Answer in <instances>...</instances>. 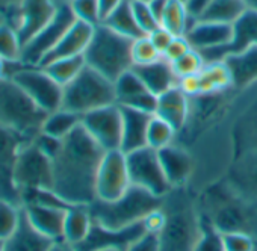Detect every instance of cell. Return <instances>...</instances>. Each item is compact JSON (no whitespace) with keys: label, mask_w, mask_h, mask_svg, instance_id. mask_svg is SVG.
<instances>
[{"label":"cell","mask_w":257,"mask_h":251,"mask_svg":"<svg viewBox=\"0 0 257 251\" xmlns=\"http://www.w3.org/2000/svg\"><path fill=\"white\" fill-rule=\"evenodd\" d=\"M224 180L237 195L257 206V153L236 155L224 174Z\"/></svg>","instance_id":"obj_18"},{"label":"cell","mask_w":257,"mask_h":251,"mask_svg":"<svg viewBox=\"0 0 257 251\" xmlns=\"http://www.w3.org/2000/svg\"><path fill=\"white\" fill-rule=\"evenodd\" d=\"M55 240L41 234L28 219L23 207L19 227L5 240V251H49Z\"/></svg>","instance_id":"obj_27"},{"label":"cell","mask_w":257,"mask_h":251,"mask_svg":"<svg viewBox=\"0 0 257 251\" xmlns=\"http://www.w3.org/2000/svg\"><path fill=\"white\" fill-rule=\"evenodd\" d=\"M92 218L88 206H71L67 210L64 222V240L70 245H79L89 233Z\"/></svg>","instance_id":"obj_30"},{"label":"cell","mask_w":257,"mask_h":251,"mask_svg":"<svg viewBox=\"0 0 257 251\" xmlns=\"http://www.w3.org/2000/svg\"><path fill=\"white\" fill-rule=\"evenodd\" d=\"M34 144H35L47 158L53 159V158L59 153V150H61V147H62V140L55 138V137H52V135H47V134H44V132H40V134L34 138Z\"/></svg>","instance_id":"obj_47"},{"label":"cell","mask_w":257,"mask_h":251,"mask_svg":"<svg viewBox=\"0 0 257 251\" xmlns=\"http://www.w3.org/2000/svg\"><path fill=\"white\" fill-rule=\"evenodd\" d=\"M119 109L122 118L119 150L127 155L147 146V129L153 115L122 104H119Z\"/></svg>","instance_id":"obj_22"},{"label":"cell","mask_w":257,"mask_h":251,"mask_svg":"<svg viewBox=\"0 0 257 251\" xmlns=\"http://www.w3.org/2000/svg\"><path fill=\"white\" fill-rule=\"evenodd\" d=\"M94 28L95 26L76 20L73 26L65 32V35L58 41V44L43 58L38 67H44L56 59L83 55L94 35Z\"/></svg>","instance_id":"obj_21"},{"label":"cell","mask_w":257,"mask_h":251,"mask_svg":"<svg viewBox=\"0 0 257 251\" xmlns=\"http://www.w3.org/2000/svg\"><path fill=\"white\" fill-rule=\"evenodd\" d=\"M161 197L132 185L119 198L103 201L95 198L89 206V213L94 222L107 230H121L141 222L149 212L159 207Z\"/></svg>","instance_id":"obj_4"},{"label":"cell","mask_w":257,"mask_h":251,"mask_svg":"<svg viewBox=\"0 0 257 251\" xmlns=\"http://www.w3.org/2000/svg\"><path fill=\"white\" fill-rule=\"evenodd\" d=\"M47 115L11 77H0V126L34 141Z\"/></svg>","instance_id":"obj_5"},{"label":"cell","mask_w":257,"mask_h":251,"mask_svg":"<svg viewBox=\"0 0 257 251\" xmlns=\"http://www.w3.org/2000/svg\"><path fill=\"white\" fill-rule=\"evenodd\" d=\"M101 23L106 25L107 28H110L112 31H115L116 34L124 35L127 38H132V40H137V38L146 35L140 29V26L134 17L131 0H124V2L109 17H106Z\"/></svg>","instance_id":"obj_31"},{"label":"cell","mask_w":257,"mask_h":251,"mask_svg":"<svg viewBox=\"0 0 257 251\" xmlns=\"http://www.w3.org/2000/svg\"><path fill=\"white\" fill-rule=\"evenodd\" d=\"M243 4H245L246 10H251V11L257 13V0H243Z\"/></svg>","instance_id":"obj_58"},{"label":"cell","mask_w":257,"mask_h":251,"mask_svg":"<svg viewBox=\"0 0 257 251\" xmlns=\"http://www.w3.org/2000/svg\"><path fill=\"white\" fill-rule=\"evenodd\" d=\"M189 50H192V47L185 37H174L173 41L170 43V46L167 47V50L164 52L162 58L167 59L168 62H174L176 59L182 58Z\"/></svg>","instance_id":"obj_48"},{"label":"cell","mask_w":257,"mask_h":251,"mask_svg":"<svg viewBox=\"0 0 257 251\" xmlns=\"http://www.w3.org/2000/svg\"><path fill=\"white\" fill-rule=\"evenodd\" d=\"M141 2H147V4H149V2H150V0H141Z\"/></svg>","instance_id":"obj_63"},{"label":"cell","mask_w":257,"mask_h":251,"mask_svg":"<svg viewBox=\"0 0 257 251\" xmlns=\"http://www.w3.org/2000/svg\"><path fill=\"white\" fill-rule=\"evenodd\" d=\"M177 132L171 124H168L165 119L159 118L158 115H153L147 129V146L155 150H161L173 144Z\"/></svg>","instance_id":"obj_36"},{"label":"cell","mask_w":257,"mask_h":251,"mask_svg":"<svg viewBox=\"0 0 257 251\" xmlns=\"http://www.w3.org/2000/svg\"><path fill=\"white\" fill-rule=\"evenodd\" d=\"M104 153L82 124L76 128L52 159L55 194L68 204L89 206L97 198V173Z\"/></svg>","instance_id":"obj_1"},{"label":"cell","mask_w":257,"mask_h":251,"mask_svg":"<svg viewBox=\"0 0 257 251\" xmlns=\"http://www.w3.org/2000/svg\"><path fill=\"white\" fill-rule=\"evenodd\" d=\"M22 207L0 200V240H7L19 227Z\"/></svg>","instance_id":"obj_41"},{"label":"cell","mask_w":257,"mask_h":251,"mask_svg":"<svg viewBox=\"0 0 257 251\" xmlns=\"http://www.w3.org/2000/svg\"><path fill=\"white\" fill-rule=\"evenodd\" d=\"M252 46H257V13L246 10L233 23V35L228 44L200 53L206 62H216L224 61L227 56L242 53Z\"/></svg>","instance_id":"obj_17"},{"label":"cell","mask_w":257,"mask_h":251,"mask_svg":"<svg viewBox=\"0 0 257 251\" xmlns=\"http://www.w3.org/2000/svg\"><path fill=\"white\" fill-rule=\"evenodd\" d=\"M0 77H8V62L0 58Z\"/></svg>","instance_id":"obj_57"},{"label":"cell","mask_w":257,"mask_h":251,"mask_svg":"<svg viewBox=\"0 0 257 251\" xmlns=\"http://www.w3.org/2000/svg\"><path fill=\"white\" fill-rule=\"evenodd\" d=\"M200 222H201V231L194 251H225L222 242V233H219L203 216H200Z\"/></svg>","instance_id":"obj_40"},{"label":"cell","mask_w":257,"mask_h":251,"mask_svg":"<svg viewBox=\"0 0 257 251\" xmlns=\"http://www.w3.org/2000/svg\"><path fill=\"white\" fill-rule=\"evenodd\" d=\"M125 251H159V239L156 234L146 233Z\"/></svg>","instance_id":"obj_51"},{"label":"cell","mask_w":257,"mask_h":251,"mask_svg":"<svg viewBox=\"0 0 257 251\" xmlns=\"http://www.w3.org/2000/svg\"><path fill=\"white\" fill-rule=\"evenodd\" d=\"M210 2L212 0H188L185 8L194 20H198L201 17V14L207 10Z\"/></svg>","instance_id":"obj_52"},{"label":"cell","mask_w":257,"mask_h":251,"mask_svg":"<svg viewBox=\"0 0 257 251\" xmlns=\"http://www.w3.org/2000/svg\"><path fill=\"white\" fill-rule=\"evenodd\" d=\"M131 7H132V13H134V17H135L140 29L146 35L152 34L155 29H158L161 26L159 20L156 19V16L153 14V11L150 10V5L147 2H141V0H131Z\"/></svg>","instance_id":"obj_43"},{"label":"cell","mask_w":257,"mask_h":251,"mask_svg":"<svg viewBox=\"0 0 257 251\" xmlns=\"http://www.w3.org/2000/svg\"><path fill=\"white\" fill-rule=\"evenodd\" d=\"M224 62L231 73L234 89L243 91L257 85V46H252L242 53L227 56Z\"/></svg>","instance_id":"obj_28"},{"label":"cell","mask_w":257,"mask_h":251,"mask_svg":"<svg viewBox=\"0 0 257 251\" xmlns=\"http://www.w3.org/2000/svg\"><path fill=\"white\" fill-rule=\"evenodd\" d=\"M8 22V17L2 13V11H0V26H2V25H5Z\"/></svg>","instance_id":"obj_59"},{"label":"cell","mask_w":257,"mask_h":251,"mask_svg":"<svg viewBox=\"0 0 257 251\" xmlns=\"http://www.w3.org/2000/svg\"><path fill=\"white\" fill-rule=\"evenodd\" d=\"M82 122V115L67 110V109H58L55 112H50L43 124V131L47 135H52L55 138L64 140L68 137L76 128H79Z\"/></svg>","instance_id":"obj_34"},{"label":"cell","mask_w":257,"mask_h":251,"mask_svg":"<svg viewBox=\"0 0 257 251\" xmlns=\"http://www.w3.org/2000/svg\"><path fill=\"white\" fill-rule=\"evenodd\" d=\"M29 222L46 237L58 242L64 240V222L68 209L44 206V204H26L22 206Z\"/></svg>","instance_id":"obj_24"},{"label":"cell","mask_w":257,"mask_h":251,"mask_svg":"<svg viewBox=\"0 0 257 251\" xmlns=\"http://www.w3.org/2000/svg\"><path fill=\"white\" fill-rule=\"evenodd\" d=\"M179 2H182L183 5H186V2H188V0H179Z\"/></svg>","instance_id":"obj_62"},{"label":"cell","mask_w":257,"mask_h":251,"mask_svg":"<svg viewBox=\"0 0 257 251\" xmlns=\"http://www.w3.org/2000/svg\"><path fill=\"white\" fill-rule=\"evenodd\" d=\"M233 158L240 153H257V91L237 113L231 126Z\"/></svg>","instance_id":"obj_20"},{"label":"cell","mask_w":257,"mask_h":251,"mask_svg":"<svg viewBox=\"0 0 257 251\" xmlns=\"http://www.w3.org/2000/svg\"><path fill=\"white\" fill-rule=\"evenodd\" d=\"M118 104H122V106H128V107H134V109H138V110H143V112H147V113H152L155 115L156 112V106H158V95L150 92V91H144L132 98H128L122 103H118Z\"/></svg>","instance_id":"obj_46"},{"label":"cell","mask_w":257,"mask_h":251,"mask_svg":"<svg viewBox=\"0 0 257 251\" xmlns=\"http://www.w3.org/2000/svg\"><path fill=\"white\" fill-rule=\"evenodd\" d=\"M132 70L138 74L146 88L156 95L179 85V77L176 76L171 62L164 58L146 65H134Z\"/></svg>","instance_id":"obj_26"},{"label":"cell","mask_w":257,"mask_h":251,"mask_svg":"<svg viewBox=\"0 0 257 251\" xmlns=\"http://www.w3.org/2000/svg\"><path fill=\"white\" fill-rule=\"evenodd\" d=\"M76 20L77 19L70 7V0H58V8L53 19L23 47L22 64L26 67H38L43 58L58 44Z\"/></svg>","instance_id":"obj_9"},{"label":"cell","mask_w":257,"mask_h":251,"mask_svg":"<svg viewBox=\"0 0 257 251\" xmlns=\"http://www.w3.org/2000/svg\"><path fill=\"white\" fill-rule=\"evenodd\" d=\"M132 44V38L119 35L100 23L94 28V35L83 53V58L88 67L115 82L134 65Z\"/></svg>","instance_id":"obj_6"},{"label":"cell","mask_w":257,"mask_h":251,"mask_svg":"<svg viewBox=\"0 0 257 251\" xmlns=\"http://www.w3.org/2000/svg\"><path fill=\"white\" fill-rule=\"evenodd\" d=\"M158 155L170 186H189L195 173L194 156L186 149L174 143L158 150Z\"/></svg>","instance_id":"obj_19"},{"label":"cell","mask_w":257,"mask_h":251,"mask_svg":"<svg viewBox=\"0 0 257 251\" xmlns=\"http://www.w3.org/2000/svg\"><path fill=\"white\" fill-rule=\"evenodd\" d=\"M149 5H150V10L153 11V14L156 16V19H158L159 23H161L162 14H164L165 8H167V5H168V0H150Z\"/></svg>","instance_id":"obj_54"},{"label":"cell","mask_w":257,"mask_h":251,"mask_svg":"<svg viewBox=\"0 0 257 251\" xmlns=\"http://www.w3.org/2000/svg\"><path fill=\"white\" fill-rule=\"evenodd\" d=\"M195 22L197 20H194L188 14L182 2H179V0H168V5L161 19V26L171 32L174 37H185Z\"/></svg>","instance_id":"obj_33"},{"label":"cell","mask_w":257,"mask_h":251,"mask_svg":"<svg viewBox=\"0 0 257 251\" xmlns=\"http://www.w3.org/2000/svg\"><path fill=\"white\" fill-rule=\"evenodd\" d=\"M22 2V0H0V11H2L7 17L8 14Z\"/></svg>","instance_id":"obj_55"},{"label":"cell","mask_w":257,"mask_h":251,"mask_svg":"<svg viewBox=\"0 0 257 251\" xmlns=\"http://www.w3.org/2000/svg\"><path fill=\"white\" fill-rule=\"evenodd\" d=\"M254 251H257V240H255V248H254Z\"/></svg>","instance_id":"obj_64"},{"label":"cell","mask_w":257,"mask_h":251,"mask_svg":"<svg viewBox=\"0 0 257 251\" xmlns=\"http://www.w3.org/2000/svg\"><path fill=\"white\" fill-rule=\"evenodd\" d=\"M161 58H162L161 53L156 50V47L153 46L149 35H144V37L134 40V44H132V62H134V65H146V64L155 62Z\"/></svg>","instance_id":"obj_42"},{"label":"cell","mask_w":257,"mask_h":251,"mask_svg":"<svg viewBox=\"0 0 257 251\" xmlns=\"http://www.w3.org/2000/svg\"><path fill=\"white\" fill-rule=\"evenodd\" d=\"M56 8L58 0H22L8 14V23L17 32L22 47L34 40L53 19Z\"/></svg>","instance_id":"obj_12"},{"label":"cell","mask_w":257,"mask_h":251,"mask_svg":"<svg viewBox=\"0 0 257 251\" xmlns=\"http://www.w3.org/2000/svg\"><path fill=\"white\" fill-rule=\"evenodd\" d=\"M49 251H76V248L65 240H58L52 245V248Z\"/></svg>","instance_id":"obj_56"},{"label":"cell","mask_w":257,"mask_h":251,"mask_svg":"<svg viewBox=\"0 0 257 251\" xmlns=\"http://www.w3.org/2000/svg\"><path fill=\"white\" fill-rule=\"evenodd\" d=\"M159 118L165 119L176 129V132L182 131L189 115V95L177 85L161 95H158L156 112Z\"/></svg>","instance_id":"obj_25"},{"label":"cell","mask_w":257,"mask_h":251,"mask_svg":"<svg viewBox=\"0 0 257 251\" xmlns=\"http://www.w3.org/2000/svg\"><path fill=\"white\" fill-rule=\"evenodd\" d=\"M98 2V11H100V19H101V22L106 19V17H109L122 2L124 0H97Z\"/></svg>","instance_id":"obj_53"},{"label":"cell","mask_w":257,"mask_h":251,"mask_svg":"<svg viewBox=\"0 0 257 251\" xmlns=\"http://www.w3.org/2000/svg\"><path fill=\"white\" fill-rule=\"evenodd\" d=\"M0 251H5V240H0Z\"/></svg>","instance_id":"obj_60"},{"label":"cell","mask_w":257,"mask_h":251,"mask_svg":"<svg viewBox=\"0 0 257 251\" xmlns=\"http://www.w3.org/2000/svg\"><path fill=\"white\" fill-rule=\"evenodd\" d=\"M245 11L246 7L243 0H212L198 20L233 25Z\"/></svg>","instance_id":"obj_32"},{"label":"cell","mask_w":257,"mask_h":251,"mask_svg":"<svg viewBox=\"0 0 257 251\" xmlns=\"http://www.w3.org/2000/svg\"><path fill=\"white\" fill-rule=\"evenodd\" d=\"M255 240L257 239L254 236L242 231L222 233V242L225 251H254Z\"/></svg>","instance_id":"obj_45"},{"label":"cell","mask_w":257,"mask_h":251,"mask_svg":"<svg viewBox=\"0 0 257 251\" xmlns=\"http://www.w3.org/2000/svg\"><path fill=\"white\" fill-rule=\"evenodd\" d=\"M44 112L50 113L62 107L64 86L44 68L19 65L10 76Z\"/></svg>","instance_id":"obj_8"},{"label":"cell","mask_w":257,"mask_h":251,"mask_svg":"<svg viewBox=\"0 0 257 251\" xmlns=\"http://www.w3.org/2000/svg\"><path fill=\"white\" fill-rule=\"evenodd\" d=\"M115 94H116V103H122L128 98H132L144 91H149L143 80L138 77V74L131 68L124 71L115 82Z\"/></svg>","instance_id":"obj_38"},{"label":"cell","mask_w":257,"mask_h":251,"mask_svg":"<svg viewBox=\"0 0 257 251\" xmlns=\"http://www.w3.org/2000/svg\"><path fill=\"white\" fill-rule=\"evenodd\" d=\"M197 206L200 216L219 233L242 231L257 239V206L237 195L224 177L197 194Z\"/></svg>","instance_id":"obj_2"},{"label":"cell","mask_w":257,"mask_h":251,"mask_svg":"<svg viewBox=\"0 0 257 251\" xmlns=\"http://www.w3.org/2000/svg\"><path fill=\"white\" fill-rule=\"evenodd\" d=\"M143 234H146L143 221L121 230H107L92 221L88 236L74 248L76 251H97L101 248H115L118 251H125Z\"/></svg>","instance_id":"obj_16"},{"label":"cell","mask_w":257,"mask_h":251,"mask_svg":"<svg viewBox=\"0 0 257 251\" xmlns=\"http://www.w3.org/2000/svg\"><path fill=\"white\" fill-rule=\"evenodd\" d=\"M143 224H144V228H146V233H152V234H159L161 230L164 228L165 225V212L164 209L159 206L156 209H153L152 212L147 213V216L143 219Z\"/></svg>","instance_id":"obj_49"},{"label":"cell","mask_w":257,"mask_h":251,"mask_svg":"<svg viewBox=\"0 0 257 251\" xmlns=\"http://www.w3.org/2000/svg\"><path fill=\"white\" fill-rule=\"evenodd\" d=\"M115 103L116 94L113 82L88 65L64 86L62 109L79 115Z\"/></svg>","instance_id":"obj_7"},{"label":"cell","mask_w":257,"mask_h":251,"mask_svg":"<svg viewBox=\"0 0 257 251\" xmlns=\"http://www.w3.org/2000/svg\"><path fill=\"white\" fill-rule=\"evenodd\" d=\"M161 207L165 212V225L158 234L159 251H194L201 231L197 194L189 186L171 188Z\"/></svg>","instance_id":"obj_3"},{"label":"cell","mask_w":257,"mask_h":251,"mask_svg":"<svg viewBox=\"0 0 257 251\" xmlns=\"http://www.w3.org/2000/svg\"><path fill=\"white\" fill-rule=\"evenodd\" d=\"M198 77V95L218 94L233 88L231 73L224 61L206 62L204 68L197 74Z\"/></svg>","instance_id":"obj_29"},{"label":"cell","mask_w":257,"mask_h":251,"mask_svg":"<svg viewBox=\"0 0 257 251\" xmlns=\"http://www.w3.org/2000/svg\"><path fill=\"white\" fill-rule=\"evenodd\" d=\"M149 37H150L153 46L156 47V50L161 53V56L164 55V52L167 50V47L170 46V43H171L173 38H174V35H173L171 32H168V31H167L165 28H162V26H159V28L155 29L152 34H149Z\"/></svg>","instance_id":"obj_50"},{"label":"cell","mask_w":257,"mask_h":251,"mask_svg":"<svg viewBox=\"0 0 257 251\" xmlns=\"http://www.w3.org/2000/svg\"><path fill=\"white\" fill-rule=\"evenodd\" d=\"M80 124L104 152L121 147L122 118L118 103L83 113Z\"/></svg>","instance_id":"obj_13"},{"label":"cell","mask_w":257,"mask_h":251,"mask_svg":"<svg viewBox=\"0 0 257 251\" xmlns=\"http://www.w3.org/2000/svg\"><path fill=\"white\" fill-rule=\"evenodd\" d=\"M14 182L19 191L28 188H53L52 159L47 158L34 141L25 143L20 149L14 170Z\"/></svg>","instance_id":"obj_11"},{"label":"cell","mask_w":257,"mask_h":251,"mask_svg":"<svg viewBox=\"0 0 257 251\" xmlns=\"http://www.w3.org/2000/svg\"><path fill=\"white\" fill-rule=\"evenodd\" d=\"M23 47L14 28L7 22L0 26V58L10 64H22Z\"/></svg>","instance_id":"obj_37"},{"label":"cell","mask_w":257,"mask_h":251,"mask_svg":"<svg viewBox=\"0 0 257 251\" xmlns=\"http://www.w3.org/2000/svg\"><path fill=\"white\" fill-rule=\"evenodd\" d=\"M85 65L86 62H85L83 55H79V56L56 59L41 68H44L59 85L65 86L85 68Z\"/></svg>","instance_id":"obj_35"},{"label":"cell","mask_w":257,"mask_h":251,"mask_svg":"<svg viewBox=\"0 0 257 251\" xmlns=\"http://www.w3.org/2000/svg\"><path fill=\"white\" fill-rule=\"evenodd\" d=\"M97 251H118L115 248H101V249H97Z\"/></svg>","instance_id":"obj_61"},{"label":"cell","mask_w":257,"mask_h":251,"mask_svg":"<svg viewBox=\"0 0 257 251\" xmlns=\"http://www.w3.org/2000/svg\"><path fill=\"white\" fill-rule=\"evenodd\" d=\"M125 162L132 185L143 188L161 198L171 189L162 170L158 150L146 146L143 149L127 153Z\"/></svg>","instance_id":"obj_10"},{"label":"cell","mask_w":257,"mask_h":251,"mask_svg":"<svg viewBox=\"0 0 257 251\" xmlns=\"http://www.w3.org/2000/svg\"><path fill=\"white\" fill-rule=\"evenodd\" d=\"M28 140L0 126V200L22 207L20 191L14 182V170L20 149Z\"/></svg>","instance_id":"obj_15"},{"label":"cell","mask_w":257,"mask_h":251,"mask_svg":"<svg viewBox=\"0 0 257 251\" xmlns=\"http://www.w3.org/2000/svg\"><path fill=\"white\" fill-rule=\"evenodd\" d=\"M70 7L77 20L91 26H98L101 23L97 0H70Z\"/></svg>","instance_id":"obj_44"},{"label":"cell","mask_w":257,"mask_h":251,"mask_svg":"<svg viewBox=\"0 0 257 251\" xmlns=\"http://www.w3.org/2000/svg\"><path fill=\"white\" fill-rule=\"evenodd\" d=\"M231 35H233V25L197 20L194 26L186 32L185 38L188 40L192 49L198 52H204L228 44Z\"/></svg>","instance_id":"obj_23"},{"label":"cell","mask_w":257,"mask_h":251,"mask_svg":"<svg viewBox=\"0 0 257 251\" xmlns=\"http://www.w3.org/2000/svg\"><path fill=\"white\" fill-rule=\"evenodd\" d=\"M171 65H173V70H174L176 76L180 80V79H185V77L197 76L204 68L206 61H204L203 55L198 50L192 49L188 53H185L182 58L171 62Z\"/></svg>","instance_id":"obj_39"},{"label":"cell","mask_w":257,"mask_h":251,"mask_svg":"<svg viewBox=\"0 0 257 251\" xmlns=\"http://www.w3.org/2000/svg\"><path fill=\"white\" fill-rule=\"evenodd\" d=\"M131 186L132 183L127 171L125 153L119 149L106 152L97 173V198L103 201L116 200Z\"/></svg>","instance_id":"obj_14"}]
</instances>
